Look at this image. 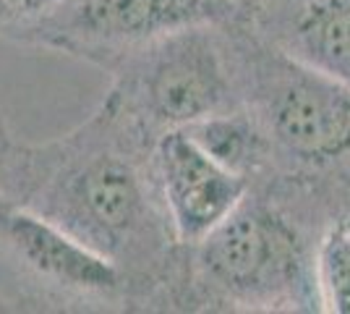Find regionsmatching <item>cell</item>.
Here are the masks:
<instances>
[{"label":"cell","mask_w":350,"mask_h":314,"mask_svg":"<svg viewBox=\"0 0 350 314\" xmlns=\"http://www.w3.org/2000/svg\"><path fill=\"white\" fill-rule=\"evenodd\" d=\"M314 275L321 312L350 314V223L321 233L314 254Z\"/></svg>","instance_id":"obj_10"},{"label":"cell","mask_w":350,"mask_h":314,"mask_svg":"<svg viewBox=\"0 0 350 314\" xmlns=\"http://www.w3.org/2000/svg\"><path fill=\"white\" fill-rule=\"evenodd\" d=\"M8 134V126H5V120H3V116H0V139Z\"/></svg>","instance_id":"obj_12"},{"label":"cell","mask_w":350,"mask_h":314,"mask_svg":"<svg viewBox=\"0 0 350 314\" xmlns=\"http://www.w3.org/2000/svg\"><path fill=\"white\" fill-rule=\"evenodd\" d=\"M107 74L105 97L160 142L196 120L241 107L235 21L170 31L129 53Z\"/></svg>","instance_id":"obj_4"},{"label":"cell","mask_w":350,"mask_h":314,"mask_svg":"<svg viewBox=\"0 0 350 314\" xmlns=\"http://www.w3.org/2000/svg\"><path fill=\"white\" fill-rule=\"evenodd\" d=\"M202 150L217 160L225 170L246 183L256 186L267 173V142L256 120L243 107H233L217 116L191 123L183 129Z\"/></svg>","instance_id":"obj_9"},{"label":"cell","mask_w":350,"mask_h":314,"mask_svg":"<svg viewBox=\"0 0 350 314\" xmlns=\"http://www.w3.org/2000/svg\"><path fill=\"white\" fill-rule=\"evenodd\" d=\"M348 223H350V218H348Z\"/></svg>","instance_id":"obj_13"},{"label":"cell","mask_w":350,"mask_h":314,"mask_svg":"<svg viewBox=\"0 0 350 314\" xmlns=\"http://www.w3.org/2000/svg\"><path fill=\"white\" fill-rule=\"evenodd\" d=\"M251 31L350 87V0H248Z\"/></svg>","instance_id":"obj_8"},{"label":"cell","mask_w":350,"mask_h":314,"mask_svg":"<svg viewBox=\"0 0 350 314\" xmlns=\"http://www.w3.org/2000/svg\"><path fill=\"white\" fill-rule=\"evenodd\" d=\"M60 0H0V37L14 40L24 27L37 21Z\"/></svg>","instance_id":"obj_11"},{"label":"cell","mask_w":350,"mask_h":314,"mask_svg":"<svg viewBox=\"0 0 350 314\" xmlns=\"http://www.w3.org/2000/svg\"><path fill=\"white\" fill-rule=\"evenodd\" d=\"M248 0H60L11 42L92 63L105 74L129 53L193 24L243 21Z\"/></svg>","instance_id":"obj_6"},{"label":"cell","mask_w":350,"mask_h":314,"mask_svg":"<svg viewBox=\"0 0 350 314\" xmlns=\"http://www.w3.org/2000/svg\"><path fill=\"white\" fill-rule=\"evenodd\" d=\"M319 239L262 192L248 189L206 236L180 244L167 312H321L314 254Z\"/></svg>","instance_id":"obj_3"},{"label":"cell","mask_w":350,"mask_h":314,"mask_svg":"<svg viewBox=\"0 0 350 314\" xmlns=\"http://www.w3.org/2000/svg\"><path fill=\"white\" fill-rule=\"evenodd\" d=\"M139 299L107 259L0 196V314H133Z\"/></svg>","instance_id":"obj_5"},{"label":"cell","mask_w":350,"mask_h":314,"mask_svg":"<svg viewBox=\"0 0 350 314\" xmlns=\"http://www.w3.org/2000/svg\"><path fill=\"white\" fill-rule=\"evenodd\" d=\"M157 139L103 97L71 131L0 139V196L107 259L144 312H167L180 244L162 202Z\"/></svg>","instance_id":"obj_1"},{"label":"cell","mask_w":350,"mask_h":314,"mask_svg":"<svg viewBox=\"0 0 350 314\" xmlns=\"http://www.w3.org/2000/svg\"><path fill=\"white\" fill-rule=\"evenodd\" d=\"M154 163L178 244H193L206 236L248 192L243 181L212 160L186 131L162 136Z\"/></svg>","instance_id":"obj_7"},{"label":"cell","mask_w":350,"mask_h":314,"mask_svg":"<svg viewBox=\"0 0 350 314\" xmlns=\"http://www.w3.org/2000/svg\"><path fill=\"white\" fill-rule=\"evenodd\" d=\"M241 107L267 142L251 186L321 239L350 218V87L278 50L235 21Z\"/></svg>","instance_id":"obj_2"}]
</instances>
